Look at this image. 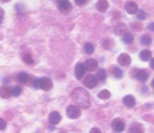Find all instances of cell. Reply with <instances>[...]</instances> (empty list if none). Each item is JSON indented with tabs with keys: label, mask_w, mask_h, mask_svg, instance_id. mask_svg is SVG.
Here are the masks:
<instances>
[{
	"label": "cell",
	"mask_w": 154,
	"mask_h": 133,
	"mask_svg": "<svg viewBox=\"0 0 154 133\" xmlns=\"http://www.w3.org/2000/svg\"><path fill=\"white\" fill-rule=\"evenodd\" d=\"M125 10H126V12L128 14H130V15H134V14H137L139 12V6H137V4L135 3V2L129 1L126 3Z\"/></svg>",
	"instance_id": "cell-8"
},
{
	"label": "cell",
	"mask_w": 154,
	"mask_h": 133,
	"mask_svg": "<svg viewBox=\"0 0 154 133\" xmlns=\"http://www.w3.org/2000/svg\"><path fill=\"white\" fill-rule=\"evenodd\" d=\"M112 73H114L116 78H122L123 77V72H122V70L118 67H115L114 69H112Z\"/></svg>",
	"instance_id": "cell-22"
},
{
	"label": "cell",
	"mask_w": 154,
	"mask_h": 133,
	"mask_svg": "<svg viewBox=\"0 0 154 133\" xmlns=\"http://www.w3.org/2000/svg\"><path fill=\"white\" fill-rule=\"evenodd\" d=\"M151 85H152V87H153V89H154V79L152 80V83H151Z\"/></svg>",
	"instance_id": "cell-35"
},
{
	"label": "cell",
	"mask_w": 154,
	"mask_h": 133,
	"mask_svg": "<svg viewBox=\"0 0 154 133\" xmlns=\"http://www.w3.org/2000/svg\"><path fill=\"white\" fill-rule=\"evenodd\" d=\"M140 58L143 62H148V60H150L152 58V53H151L150 50H143L140 53Z\"/></svg>",
	"instance_id": "cell-17"
},
{
	"label": "cell",
	"mask_w": 154,
	"mask_h": 133,
	"mask_svg": "<svg viewBox=\"0 0 154 133\" xmlns=\"http://www.w3.org/2000/svg\"><path fill=\"white\" fill-rule=\"evenodd\" d=\"M98 98L102 99V100H107V99L110 98V92L107 91V89H103L98 94Z\"/></svg>",
	"instance_id": "cell-19"
},
{
	"label": "cell",
	"mask_w": 154,
	"mask_h": 133,
	"mask_svg": "<svg viewBox=\"0 0 154 133\" xmlns=\"http://www.w3.org/2000/svg\"><path fill=\"white\" fill-rule=\"evenodd\" d=\"M71 97L73 99V101L77 104V106L81 108H89L91 106V101H90V96L88 94V92L82 87H77L74 89L71 94Z\"/></svg>",
	"instance_id": "cell-1"
},
{
	"label": "cell",
	"mask_w": 154,
	"mask_h": 133,
	"mask_svg": "<svg viewBox=\"0 0 154 133\" xmlns=\"http://www.w3.org/2000/svg\"><path fill=\"white\" fill-rule=\"evenodd\" d=\"M137 17L139 20H145L147 18V14L144 12V11H139L137 13Z\"/></svg>",
	"instance_id": "cell-26"
},
{
	"label": "cell",
	"mask_w": 154,
	"mask_h": 133,
	"mask_svg": "<svg viewBox=\"0 0 154 133\" xmlns=\"http://www.w3.org/2000/svg\"><path fill=\"white\" fill-rule=\"evenodd\" d=\"M57 8L62 13H69L72 10V4L69 0H58Z\"/></svg>",
	"instance_id": "cell-4"
},
{
	"label": "cell",
	"mask_w": 154,
	"mask_h": 133,
	"mask_svg": "<svg viewBox=\"0 0 154 133\" xmlns=\"http://www.w3.org/2000/svg\"><path fill=\"white\" fill-rule=\"evenodd\" d=\"M1 22H2V17L0 16V24H1Z\"/></svg>",
	"instance_id": "cell-36"
},
{
	"label": "cell",
	"mask_w": 154,
	"mask_h": 133,
	"mask_svg": "<svg viewBox=\"0 0 154 133\" xmlns=\"http://www.w3.org/2000/svg\"><path fill=\"white\" fill-rule=\"evenodd\" d=\"M85 52L87 54H93L94 53V50H95V47L93 44H91V43H87V44L85 45Z\"/></svg>",
	"instance_id": "cell-20"
},
{
	"label": "cell",
	"mask_w": 154,
	"mask_h": 133,
	"mask_svg": "<svg viewBox=\"0 0 154 133\" xmlns=\"http://www.w3.org/2000/svg\"><path fill=\"white\" fill-rule=\"evenodd\" d=\"M85 66L83 64H77L75 67V76L77 79H82V77L85 74Z\"/></svg>",
	"instance_id": "cell-9"
},
{
	"label": "cell",
	"mask_w": 154,
	"mask_h": 133,
	"mask_svg": "<svg viewBox=\"0 0 154 133\" xmlns=\"http://www.w3.org/2000/svg\"><path fill=\"white\" fill-rule=\"evenodd\" d=\"M123 103L127 107H133L135 105V99L131 95H127L123 98Z\"/></svg>",
	"instance_id": "cell-14"
},
{
	"label": "cell",
	"mask_w": 154,
	"mask_h": 133,
	"mask_svg": "<svg viewBox=\"0 0 154 133\" xmlns=\"http://www.w3.org/2000/svg\"><path fill=\"white\" fill-rule=\"evenodd\" d=\"M11 96H13L12 87L6 86V85H3V86L0 87V97H1V98L8 99V98H10Z\"/></svg>",
	"instance_id": "cell-10"
},
{
	"label": "cell",
	"mask_w": 154,
	"mask_h": 133,
	"mask_svg": "<svg viewBox=\"0 0 154 133\" xmlns=\"http://www.w3.org/2000/svg\"><path fill=\"white\" fill-rule=\"evenodd\" d=\"M11 0H1V2H3V3H6V2H10Z\"/></svg>",
	"instance_id": "cell-34"
},
{
	"label": "cell",
	"mask_w": 154,
	"mask_h": 133,
	"mask_svg": "<svg viewBox=\"0 0 154 133\" xmlns=\"http://www.w3.org/2000/svg\"><path fill=\"white\" fill-rule=\"evenodd\" d=\"M62 120V116H60V112L57 111H52L50 114H49V122L52 124V125H56L58 124Z\"/></svg>",
	"instance_id": "cell-12"
},
{
	"label": "cell",
	"mask_w": 154,
	"mask_h": 133,
	"mask_svg": "<svg viewBox=\"0 0 154 133\" xmlns=\"http://www.w3.org/2000/svg\"><path fill=\"white\" fill-rule=\"evenodd\" d=\"M141 43L143 45L148 46V45H150L151 43H152V39H151L149 35H143V37L141 38Z\"/></svg>",
	"instance_id": "cell-23"
},
{
	"label": "cell",
	"mask_w": 154,
	"mask_h": 133,
	"mask_svg": "<svg viewBox=\"0 0 154 133\" xmlns=\"http://www.w3.org/2000/svg\"><path fill=\"white\" fill-rule=\"evenodd\" d=\"M96 8L101 13L106 12L108 8L107 0H98V2H97V4H96Z\"/></svg>",
	"instance_id": "cell-13"
},
{
	"label": "cell",
	"mask_w": 154,
	"mask_h": 133,
	"mask_svg": "<svg viewBox=\"0 0 154 133\" xmlns=\"http://www.w3.org/2000/svg\"><path fill=\"white\" fill-rule=\"evenodd\" d=\"M97 79L99 81H104L106 79V77H107V75H106V72L104 69H99L98 72H97V75H96Z\"/></svg>",
	"instance_id": "cell-18"
},
{
	"label": "cell",
	"mask_w": 154,
	"mask_h": 133,
	"mask_svg": "<svg viewBox=\"0 0 154 133\" xmlns=\"http://www.w3.org/2000/svg\"><path fill=\"white\" fill-rule=\"evenodd\" d=\"M32 86L35 89H40V79L38 78H35L32 81Z\"/></svg>",
	"instance_id": "cell-27"
},
{
	"label": "cell",
	"mask_w": 154,
	"mask_h": 133,
	"mask_svg": "<svg viewBox=\"0 0 154 133\" xmlns=\"http://www.w3.org/2000/svg\"><path fill=\"white\" fill-rule=\"evenodd\" d=\"M150 67L154 70V58H152V59H151V62H150Z\"/></svg>",
	"instance_id": "cell-31"
},
{
	"label": "cell",
	"mask_w": 154,
	"mask_h": 133,
	"mask_svg": "<svg viewBox=\"0 0 154 133\" xmlns=\"http://www.w3.org/2000/svg\"><path fill=\"white\" fill-rule=\"evenodd\" d=\"M6 127V122L3 119L0 118V130H4Z\"/></svg>",
	"instance_id": "cell-28"
},
{
	"label": "cell",
	"mask_w": 154,
	"mask_h": 133,
	"mask_svg": "<svg viewBox=\"0 0 154 133\" xmlns=\"http://www.w3.org/2000/svg\"><path fill=\"white\" fill-rule=\"evenodd\" d=\"M112 128L115 132H122L125 129V123L121 119H116L112 123Z\"/></svg>",
	"instance_id": "cell-5"
},
{
	"label": "cell",
	"mask_w": 154,
	"mask_h": 133,
	"mask_svg": "<svg viewBox=\"0 0 154 133\" xmlns=\"http://www.w3.org/2000/svg\"><path fill=\"white\" fill-rule=\"evenodd\" d=\"M23 62H25V64L27 65H31L33 62V58H32V56L30 55V54H24L23 55Z\"/></svg>",
	"instance_id": "cell-24"
},
{
	"label": "cell",
	"mask_w": 154,
	"mask_h": 133,
	"mask_svg": "<svg viewBox=\"0 0 154 133\" xmlns=\"http://www.w3.org/2000/svg\"><path fill=\"white\" fill-rule=\"evenodd\" d=\"M12 93H13V96L18 97V96H20V95H21L22 89H21V87H19V86H14V87H12Z\"/></svg>",
	"instance_id": "cell-25"
},
{
	"label": "cell",
	"mask_w": 154,
	"mask_h": 133,
	"mask_svg": "<svg viewBox=\"0 0 154 133\" xmlns=\"http://www.w3.org/2000/svg\"><path fill=\"white\" fill-rule=\"evenodd\" d=\"M91 132H100V130L97 129V128H94V129L91 130Z\"/></svg>",
	"instance_id": "cell-32"
},
{
	"label": "cell",
	"mask_w": 154,
	"mask_h": 133,
	"mask_svg": "<svg viewBox=\"0 0 154 133\" xmlns=\"http://www.w3.org/2000/svg\"><path fill=\"white\" fill-rule=\"evenodd\" d=\"M0 16H1V17H3V16H4V12H3V10H2L1 8H0Z\"/></svg>",
	"instance_id": "cell-33"
},
{
	"label": "cell",
	"mask_w": 154,
	"mask_h": 133,
	"mask_svg": "<svg viewBox=\"0 0 154 133\" xmlns=\"http://www.w3.org/2000/svg\"><path fill=\"white\" fill-rule=\"evenodd\" d=\"M32 78L29 77V75L27 73H24V72H21L17 75V80L21 83H28V81H30Z\"/></svg>",
	"instance_id": "cell-15"
},
{
	"label": "cell",
	"mask_w": 154,
	"mask_h": 133,
	"mask_svg": "<svg viewBox=\"0 0 154 133\" xmlns=\"http://www.w3.org/2000/svg\"><path fill=\"white\" fill-rule=\"evenodd\" d=\"M123 42L126 43V44H131L133 42V37L132 35L128 32H125V35H123Z\"/></svg>",
	"instance_id": "cell-21"
},
{
	"label": "cell",
	"mask_w": 154,
	"mask_h": 133,
	"mask_svg": "<svg viewBox=\"0 0 154 133\" xmlns=\"http://www.w3.org/2000/svg\"><path fill=\"white\" fill-rule=\"evenodd\" d=\"M83 84L88 89H94L97 84H98V79L96 76L94 75H88L85 76V78L83 79Z\"/></svg>",
	"instance_id": "cell-3"
},
{
	"label": "cell",
	"mask_w": 154,
	"mask_h": 133,
	"mask_svg": "<svg viewBox=\"0 0 154 133\" xmlns=\"http://www.w3.org/2000/svg\"><path fill=\"white\" fill-rule=\"evenodd\" d=\"M148 77H149L148 71H146V70H140V71H137V78L141 81V82H145V81H147Z\"/></svg>",
	"instance_id": "cell-16"
},
{
	"label": "cell",
	"mask_w": 154,
	"mask_h": 133,
	"mask_svg": "<svg viewBox=\"0 0 154 133\" xmlns=\"http://www.w3.org/2000/svg\"><path fill=\"white\" fill-rule=\"evenodd\" d=\"M87 2H88V0H75V3L77 4V5H79V6L85 5Z\"/></svg>",
	"instance_id": "cell-29"
},
{
	"label": "cell",
	"mask_w": 154,
	"mask_h": 133,
	"mask_svg": "<svg viewBox=\"0 0 154 133\" xmlns=\"http://www.w3.org/2000/svg\"><path fill=\"white\" fill-rule=\"evenodd\" d=\"M148 29L150 31H153V32H154V23L149 24V25H148Z\"/></svg>",
	"instance_id": "cell-30"
},
{
	"label": "cell",
	"mask_w": 154,
	"mask_h": 133,
	"mask_svg": "<svg viewBox=\"0 0 154 133\" xmlns=\"http://www.w3.org/2000/svg\"><path fill=\"white\" fill-rule=\"evenodd\" d=\"M85 69L89 70L91 72L96 71L97 68H98V62H97L96 59L90 58V59H88L87 62H85Z\"/></svg>",
	"instance_id": "cell-11"
},
{
	"label": "cell",
	"mask_w": 154,
	"mask_h": 133,
	"mask_svg": "<svg viewBox=\"0 0 154 133\" xmlns=\"http://www.w3.org/2000/svg\"><path fill=\"white\" fill-rule=\"evenodd\" d=\"M52 86H53V83H52L51 79L47 77L40 79V89H42L43 91H49V89H52Z\"/></svg>",
	"instance_id": "cell-6"
},
{
	"label": "cell",
	"mask_w": 154,
	"mask_h": 133,
	"mask_svg": "<svg viewBox=\"0 0 154 133\" xmlns=\"http://www.w3.org/2000/svg\"><path fill=\"white\" fill-rule=\"evenodd\" d=\"M118 62H119L120 66L122 67H129L131 64V57L126 53H123L119 56L118 58Z\"/></svg>",
	"instance_id": "cell-7"
},
{
	"label": "cell",
	"mask_w": 154,
	"mask_h": 133,
	"mask_svg": "<svg viewBox=\"0 0 154 133\" xmlns=\"http://www.w3.org/2000/svg\"><path fill=\"white\" fill-rule=\"evenodd\" d=\"M81 111L79 106H76V105H70L67 108V116H69L70 119H77L79 118Z\"/></svg>",
	"instance_id": "cell-2"
}]
</instances>
